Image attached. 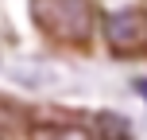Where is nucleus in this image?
Masks as SVG:
<instances>
[{"label":"nucleus","mask_w":147,"mask_h":140,"mask_svg":"<svg viewBox=\"0 0 147 140\" xmlns=\"http://www.w3.org/2000/svg\"><path fill=\"white\" fill-rule=\"evenodd\" d=\"M31 20L62 47H85L93 35V0H31Z\"/></svg>","instance_id":"nucleus-1"},{"label":"nucleus","mask_w":147,"mask_h":140,"mask_svg":"<svg viewBox=\"0 0 147 140\" xmlns=\"http://www.w3.org/2000/svg\"><path fill=\"white\" fill-rule=\"evenodd\" d=\"M105 39L109 51L120 59H140L147 55V12L143 8H120L105 16Z\"/></svg>","instance_id":"nucleus-2"},{"label":"nucleus","mask_w":147,"mask_h":140,"mask_svg":"<svg viewBox=\"0 0 147 140\" xmlns=\"http://www.w3.org/2000/svg\"><path fill=\"white\" fill-rule=\"evenodd\" d=\"M93 132H97V140H132V125L124 117H116V113H97Z\"/></svg>","instance_id":"nucleus-3"},{"label":"nucleus","mask_w":147,"mask_h":140,"mask_svg":"<svg viewBox=\"0 0 147 140\" xmlns=\"http://www.w3.org/2000/svg\"><path fill=\"white\" fill-rule=\"evenodd\" d=\"M23 125H27L23 109H20L16 101H8V97H0V136H16V132H23Z\"/></svg>","instance_id":"nucleus-4"},{"label":"nucleus","mask_w":147,"mask_h":140,"mask_svg":"<svg viewBox=\"0 0 147 140\" xmlns=\"http://www.w3.org/2000/svg\"><path fill=\"white\" fill-rule=\"evenodd\" d=\"M31 140H66V132L54 128V125H39L35 132H31Z\"/></svg>","instance_id":"nucleus-5"},{"label":"nucleus","mask_w":147,"mask_h":140,"mask_svg":"<svg viewBox=\"0 0 147 140\" xmlns=\"http://www.w3.org/2000/svg\"><path fill=\"white\" fill-rule=\"evenodd\" d=\"M136 89H140V94L147 97V78H140V82H136Z\"/></svg>","instance_id":"nucleus-6"}]
</instances>
